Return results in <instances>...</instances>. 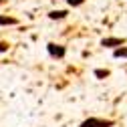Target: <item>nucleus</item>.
Here are the masks:
<instances>
[{
  "label": "nucleus",
  "instance_id": "obj_1",
  "mask_svg": "<svg viewBox=\"0 0 127 127\" xmlns=\"http://www.w3.org/2000/svg\"><path fill=\"white\" fill-rule=\"evenodd\" d=\"M79 127H113V121H111V119H97V117H89V119H85Z\"/></svg>",
  "mask_w": 127,
  "mask_h": 127
},
{
  "label": "nucleus",
  "instance_id": "obj_2",
  "mask_svg": "<svg viewBox=\"0 0 127 127\" xmlns=\"http://www.w3.org/2000/svg\"><path fill=\"white\" fill-rule=\"evenodd\" d=\"M46 51H49V55H51L53 59H63L65 53H67V49H65L63 44H55V42H49V44H46Z\"/></svg>",
  "mask_w": 127,
  "mask_h": 127
},
{
  "label": "nucleus",
  "instance_id": "obj_3",
  "mask_svg": "<svg viewBox=\"0 0 127 127\" xmlns=\"http://www.w3.org/2000/svg\"><path fill=\"white\" fill-rule=\"evenodd\" d=\"M101 44H103V46H117V49H119V46L123 44V38H117V36L103 38V40H101Z\"/></svg>",
  "mask_w": 127,
  "mask_h": 127
},
{
  "label": "nucleus",
  "instance_id": "obj_4",
  "mask_svg": "<svg viewBox=\"0 0 127 127\" xmlns=\"http://www.w3.org/2000/svg\"><path fill=\"white\" fill-rule=\"evenodd\" d=\"M49 18L51 20H63V18H67V10H53V12H49Z\"/></svg>",
  "mask_w": 127,
  "mask_h": 127
},
{
  "label": "nucleus",
  "instance_id": "obj_5",
  "mask_svg": "<svg viewBox=\"0 0 127 127\" xmlns=\"http://www.w3.org/2000/svg\"><path fill=\"white\" fill-rule=\"evenodd\" d=\"M113 57L115 59H127V46H119V49H115Z\"/></svg>",
  "mask_w": 127,
  "mask_h": 127
},
{
  "label": "nucleus",
  "instance_id": "obj_6",
  "mask_svg": "<svg viewBox=\"0 0 127 127\" xmlns=\"http://www.w3.org/2000/svg\"><path fill=\"white\" fill-rule=\"evenodd\" d=\"M16 22H18V20L12 18V16H0V24H2V26H4V24H16Z\"/></svg>",
  "mask_w": 127,
  "mask_h": 127
},
{
  "label": "nucleus",
  "instance_id": "obj_7",
  "mask_svg": "<svg viewBox=\"0 0 127 127\" xmlns=\"http://www.w3.org/2000/svg\"><path fill=\"white\" fill-rule=\"evenodd\" d=\"M95 77H99V79H105V77H109V71H103V69H97V71H95Z\"/></svg>",
  "mask_w": 127,
  "mask_h": 127
},
{
  "label": "nucleus",
  "instance_id": "obj_8",
  "mask_svg": "<svg viewBox=\"0 0 127 127\" xmlns=\"http://www.w3.org/2000/svg\"><path fill=\"white\" fill-rule=\"evenodd\" d=\"M67 2H69L71 6H81V4L85 2V0H67Z\"/></svg>",
  "mask_w": 127,
  "mask_h": 127
},
{
  "label": "nucleus",
  "instance_id": "obj_9",
  "mask_svg": "<svg viewBox=\"0 0 127 127\" xmlns=\"http://www.w3.org/2000/svg\"><path fill=\"white\" fill-rule=\"evenodd\" d=\"M2 2H4V0H0V4H2Z\"/></svg>",
  "mask_w": 127,
  "mask_h": 127
}]
</instances>
